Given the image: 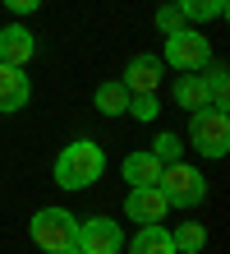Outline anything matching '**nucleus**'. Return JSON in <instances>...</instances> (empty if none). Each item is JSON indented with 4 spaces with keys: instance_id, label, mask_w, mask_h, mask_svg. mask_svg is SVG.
<instances>
[{
    "instance_id": "f257e3e1",
    "label": "nucleus",
    "mask_w": 230,
    "mask_h": 254,
    "mask_svg": "<svg viewBox=\"0 0 230 254\" xmlns=\"http://www.w3.org/2000/svg\"><path fill=\"white\" fill-rule=\"evenodd\" d=\"M106 176V153L92 139H74L69 148H60L55 157V185L60 190H88Z\"/></svg>"
},
{
    "instance_id": "f03ea898",
    "label": "nucleus",
    "mask_w": 230,
    "mask_h": 254,
    "mask_svg": "<svg viewBox=\"0 0 230 254\" xmlns=\"http://www.w3.org/2000/svg\"><path fill=\"white\" fill-rule=\"evenodd\" d=\"M28 236H33V245H37V250L60 254L65 245L79 241V217H74L69 208H37L33 222H28Z\"/></svg>"
},
{
    "instance_id": "7ed1b4c3",
    "label": "nucleus",
    "mask_w": 230,
    "mask_h": 254,
    "mask_svg": "<svg viewBox=\"0 0 230 254\" xmlns=\"http://www.w3.org/2000/svg\"><path fill=\"white\" fill-rule=\"evenodd\" d=\"M189 143L203 157H226L230 153V116L221 107H198V111H189Z\"/></svg>"
},
{
    "instance_id": "20e7f679",
    "label": "nucleus",
    "mask_w": 230,
    "mask_h": 254,
    "mask_svg": "<svg viewBox=\"0 0 230 254\" xmlns=\"http://www.w3.org/2000/svg\"><path fill=\"white\" fill-rule=\"evenodd\" d=\"M157 185H161V194H166V203H171V208H198V203L207 199L203 171L189 167V162H166Z\"/></svg>"
},
{
    "instance_id": "39448f33",
    "label": "nucleus",
    "mask_w": 230,
    "mask_h": 254,
    "mask_svg": "<svg viewBox=\"0 0 230 254\" xmlns=\"http://www.w3.org/2000/svg\"><path fill=\"white\" fill-rule=\"evenodd\" d=\"M161 65H171L180 74H203L212 65V42L198 28H180V33L166 37V61Z\"/></svg>"
},
{
    "instance_id": "423d86ee",
    "label": "nucleus",
    "mask_w": 230,
    "mask_h": 254,
    "mask_svg": "<svg viewBox=\"0 0 230 254\" xmlns=\"http://www.w3.org/2000/svg\"><path fill=\"white\" fill-rule=\"evenodd\" d=\"M74 245L83 254H120L125 250V231L111 217H88V222H79V241Z\"/></svg>"
},
{
    "instance_id": "0eeeda50",
    "label": "nucleus",
    "mask_w": 230,
    "mask_h": 254,
    "mask_svg": "<svg viewBox=\"0 0 230 254\" xmlns=\"http://www.w3.org/2000/svg\"><path fill=\"white\" fill-rule=\"evenodd\" d=\"M166 194H161V185H129V194H125V213H129V222H138V227H147V222H166Z\"/></svg>"
},
{
    "instance_id": "6e6552de",
    "label": "nucleus",
    "mask_w": 230,
    "mask_h": 254,
    "mask_svg": "<svg viewBox=\"0 0 230 254\" xmlns=\"http://www.w3.org/2000/svg\"><path fill=\"white\" fill-rule=\"evenodd\" d=\"M161 74H166V65H161V56H134V61L125 65V79H120V83H125L129 88V97H138V93H157V88H161Z\"/></svg>"
},
{
    "instance_id": "1a4fd4ad",
    "label": "nucleus",
    "mask_w": 230,
    "mask_h": 254,
    "mask_svg": "<svg viewBox=\"0 0 230 254\" xmlns=\"http://www.w3.org/2000/svg\"><path fill=\"white\" fill-rule=\"evenodd\" d=\"M28 97H33V83H28V74L19 65H5L0 61V116H14L28 107Z\"/></svg>"
},
{
    "instance_id": "9d476101",
    "label": "nucleus",
    "mask_w": 230,
    "mask_h": 254,
    "mask_svg": "<svg viewBox=\"0 0 230 254\" xmlns=\"http://www.w3.org/2000/svg\"><path fill=\"white\" fill-rule=\"evenodd\" d=\"M33 56H37V37L28 33L23 23H5V28H0V61H5V65L23 69Z\"/></svg>"
},
{
    "instance_id": "9b49d317",
    "label": "nucleus",
    "mask_w": 230,
    "mask_h": 254,
    "mask_svg": "<svg viewBox=\"0 0 230 254\" xmlns=\"http://www.w3.org/2000/svg\"><path fill=\"white\" fill-rule=\"evenodd\" d=\"M120 176H125V185H157V181H161V162L143 148V153H129V157H125Z\"/></svg>"
},
{
    "instance_id": "f8f14e48",
    "label": "nucleus",
    "mask_w": 230,
    "mask_h": 254,
    "mask_svg": "<svg viewBox=\"0 0 230 254\" xmlns=\"http://www.w3.org/2000/svg\"><path fill=\"white\" fill-rule=\"evenodd\" d=\"M129 254H175V241H171V231H166L161 222H147L129 241Z\"/></svg>"
},
{
    "instance_id": "ddd939ff",
    "label": "nucleus",
    "mask_w": 230,
    "mask_h": 254,
    "mask_svg": "<svg viewBox=\"0 0 230 254\" xmlns=\"http://www.w3.org/2000/svg\"><path fill=\"white\" fill-rule=\"evenodd\" d=\"M171 97H175V107H184V111L212 107V97H207V79H203V74H180Z\"/></svg>"
},
{
    "instance_id": "4468645a",
    "label": "nucleus",
    "mask_w": 230,
    "mask_h": 254,
    "mask_svg": "<svg viewBox=\"0 0 230 254\" xmlns=\"http://www.w3.org/2000/svg\"><path fill=\"white\" fill-rule=\"evenodd\" d=\"M97 111H101V116H125V111H129V88L120 83V79L101 83V88H97Z\"/></svg>"
},
{
    "instance_id": "2eb2a0df",
    "label": "nucleus",
    "mask_w": 230,
    "mask_h": 254,
    "mask_svg": "<svg viewBox=\"0 0 230 254\" xmlns=\"http://www.w3.org/2000/svg\"><path fill=\"white\" fill-rule=\"evenodd\" d=\"M171 241H175V254H203L207 227H203V222H180V227L171 231Z\"/></svg>"
},
{
    "instance_id": "dca6fc26",
    "label": "nucleus",
    "mask_w": 230,
    "mask_h": 254,
    "mask_svg": "<svg viewBox=\"0 0 230 254\" xmlns=\"http://www.w3.org/2000/svg\"><path fill=\"white\" fill-rule=\"evenodd\" d=\"M184 19H198V23H207V19H226V9H230V0H175Z\"/></svg>"
},
{
    "instance_id": "f3484780",
    "label": "nucleus",
    "mask_w": 230,
    "mask_h": 254,
    "mask_svg": "<svg viewBox=\"0 0 230 254\" xmlns=\"http://www.w3.org/2000/svg\"><path fill=\"white\" fill-rule=\"evenodd\" d=\"M203 79H207V97H212V107H230V97H226V88H230V69L221 65V61H212L207 69H203Z\"/></svg>"
},
{
    "instance_id": "a211bd4d",
    "label": "nucleus",
    "mask_w": 230,
    "mask_h": 254,
    "mask_svg": "<svg viewBox=\"0 0 230 254\" xmlns=\"http://www.w3.org/2000/svg\"><path fill=\"white\" fill-rule=\"evenodd\" d=\"M147 153L157 157L161 167H166V162H180V153H184V139H180V134H171V129H166V134H157V139H152V148H147Z\"/></svg>"
},
{
    "instance_id": "6ab92c4d",
    "label": "nucleus",
    "mask_w": 230,
    "mask_h": 254,
    "mask_svg": "<svg viewBox=\"0 0 230 254\" xmlns=\"http://www.w3.org/2000/svg\"><path fill=\"white\" fill-rule=\"evenodd\" d=\"M125 116H134V121H157V116H161L157 93H138V97H129V111H125Z\"/></svg>"
},
{
    "instance_id": "aec40b11",
    "label": "nucleus",
    "mask_w": 230,
    "mask_h": 254,
    "mask_svg": "<svg viewBox=\"0 0 230 254\" xmlns=\"http://www.w3.org/2000/svg\"><path fill=\"white\" fill-rule=\"evenodd\" d=\"M184 23H189V19L180 14V5H175V0H171V5H161V9H157V28H161L166 37H171V33H180Z\"/></svg>"
},
{
    "instance_id": "412c9836",
    "label": "nucleus",
    "mask_w": 230,
    "mask_h": 254,
    "mask_svg": "<svg viewBox=\"0 0 230 254\" xmlns=\"http://www.w3.org/2000/svg\"><path fill=\"white\" fill-rule=\"evenodd\" d=\"M5 9H14V14H33V9H42V0H0Z\"/></svg>"
},
{
    "instance_id": "4be33fe9",
    "label": "nucleus",
    "mask_w": 230,
    "mask_h": 254,
    "mask_svg": "<svg viewBox=\"0 0 230 254\" xmlns=\"http://www.w3.org/2000/svg\"><path fill=\"white\" fill-rule=\"evenodd\" d=\"M60 254H83V250H79V245H65V250H60Z\"/></svg>"
}]
</instances>
